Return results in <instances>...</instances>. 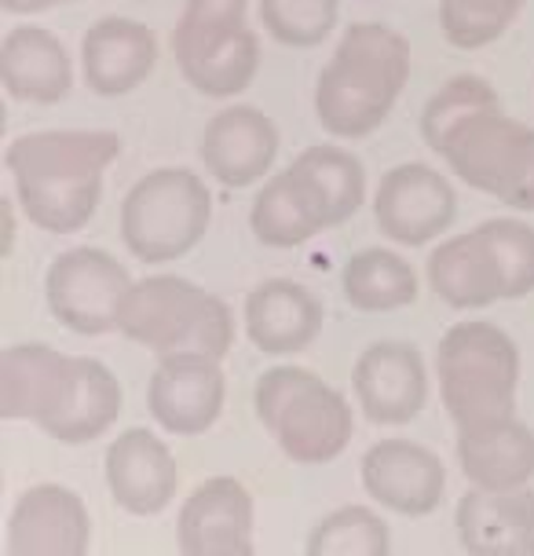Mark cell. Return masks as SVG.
<instances>
[{
  "mask_svg": "<svg viewBox=\"0 0 534 556\" xmlns=\"http://www.w3.org/2000/svg\"><path fill=\"white\" fill-rule=\"evenodd\" d=\"M117 333L162 355L224 359L234 344V315L224 296L202 290L183 275L136 278L122 304Z\"/></svg>",
  "mask_w": 534,
  "mask_h": 556,
  "instance_id": "cell-3",
  "label": "cell"
},
{
  "mask_svg": "<svg viewBox=\"0 0 534 556\" xmlns=\"http://www.w3.org/2000/svg\"><path fill=\"white\" fill-rule=\"evenodd\" d=\"M157 66V37L147 23L125 15L96 18L85 29L81 41V70L85 85L96 96L117 99L136 92Z\"/></svg>",
  "mask_w": 534,
  "mask_h": 556,
  "instance_id": "cell-18",
  "label": "cell"
},
{
  "mask_svg": "<svg viewBox=\"0 0 534 556\" xmlns=\"http://www.w3.org/2000/svg\"><path fill=\"white\" fill-rule=\"evenodd\" d=\"M66 366H71V355L55 352L52 344H8L0 352V417L29 421L41 429L63 392Z\"/></svg>",
  "mask_w": 534,
  "mask_h": 556,
  "instance_id": "cell-24",
  "label": "cell"
},
{
  "mask_svg": "<svg viewBox=\"0 0 534 556\" xmlns=\"http://www.w3.org/2000/svg\"><path fill=\"white\" fill-rule=\"evenodd\" d=\"M279 128L260 106H224L202 132V165L227 191H245L271 176L279 157Z\"/></svg>",
  "mask_w": 534,
  "mask_h": 556,
  "instance_id": "cell-16",
  "label": "cell"
},
{
  "mask_svg": "<svg viewBox=\"0 0 534 556\" xmlns=\"http://www.w3.org/2000/svg\"><path fill=\"white\" fill-rule=\"evenodd\" d=\"M476 231L498 264L501 296L523 301L534 293V227L527 220H512V216H494V220H483Z\"/></svg>",
  "mask_w": 534,
  "mask_h": 556,
  "instance_id": "cell-31",
  "label": "cell"
},
{
  "mask_svg": "<svg viewBox=\"0 0 534 556\" xmlns=\"http://www.w3.org/2000/svg\"><path fill=\"white\" fill-rule=\"evenodd\" d=\"M253 531V494L234 476L202 480L176 516V545L187 556H250L256 545Z\"/></svg>",
  "mask_w": 534,
  "mask_h": 556,
  "instance_id": "cell-14",
  "label": "cell"
},
{
  "mask_svg": "<svg viewBox=\"0 0 534 556\" xmlns=\"http://www.w3.org/2000/svg\"><path fill=\"white\" fill-rule=\"evenodd\" d=\"M106 486L128 516H157L180 491V465L169 443L151 429H125L106 446Z\"/></svg>",
  "mask_w": 534,
  "mask_h": 556,
  "instance_id": "cell-17",
  "label": "cell"
},
{
  "mask_svg": "<svg viewBox=\"0 0 534 556\" xmlns=\"http://www.w3.org/2000/svg\"><path fill=\"white\" fill-rule=\"evenodd\" d=\"M132 282L136 278L114 253L99 245H74L48 264L44 301L55 323H63L71 333L99 337L117 330Z\"/></svg>",
  "mask_w": 534,
  "mask_h": 556,
  "instance_id": "cell-9",
  "label": "cell"
},
{
  "mask_svg": "<svg viewBox=\"0 0 534 556\" xmlns=\"http://www.w3.org/2000/svg\"><path fill=\"white\" fill-rule=\"evenodd\" d=\"M436 384L454 429L517 414L520 348L498 323H454L436 344Z\"/></svg>",
  "mask_w": 534,
  "mask_h": 556,
  "instance_id": "cell-5",
  "label": "cell"
},
{
  "mask_svg": "<svg viewBox=\"0 0 534 556\" xmlns=\"http://www.w3.org/2000/svg\"><path fill=\"white\" fill-rule=\"evenodd\" d=\"M373 220L384 238L407 250L436 242L458 220V194L440 168L407 162L381 176L373 194Z\"/></svg>",
  "mask_w": 534,
  "mask_h": 556,
  "instance_id": "cell-10",
  "label": "cell"
},
{
  "mask_svg": "<svg viewBox=\"0 0 534 556\" xmlns=\"http://www.w3.org/2000/svg\"><path fill=\"white\" fill-rule=\"evenodd\" d=\"M454 528L472 556H534V491L469 486L454 509Z\"/></svg>",
  "mask_w": 534,
  "mask_h": 556,
  "instance_id": "cell-21",
  "label": "cell"
},
{
  "mask_svg": "<svg viewBox=\"0 0 534 556\" xmlns=\"http://www.w3.org/2000/svg\"><path fill=\"white\" fill-rule=\"evenodd\" d=\"M304 549L308 556H389L392 531L370 505H341L315 523Z\"/></svg>",
  "mask_w": 534,
  "mask_h": 556,
  "instance_id": "cell-29",
  "label": "cell"
},
{
  "mask_svg": "<svg viewBox=\"0 0 534 556\" xmlns=\"http://www.w3.org/2000/svg\"><path fill=\"white\" fill-rule=\"evenodd\" d=\"M250 231L267 250H296V245L312 242L315 235L330 231V224H326L312 187L290 165L285 173L267 176L260 194L253 198Z\"/></svg>",
  "mask_w": 534,
  "mask_h": 556,
  "instance_id": "cell-26",
  "label": "cell"
},
{
  "mask_svg": "<svg viewBox=\"0 0 534 556\" xmlns=\"http://www.w3.org/2000/svg\"><path fill=\"white\" fill-rule=\"evenodd\" d=\"M117 154L122 139L106 128H44L12 139L4 165L26 220L48 235H74L96 216Z\"/></svg>",
  "mask_w": 534,
  "mask_h": 556,
  "instance_id": "cell-1",
  "label": "cell"
},
{
  "mask_svg": "<svg viewBox=\"0 0 534 556\" xmlns=\"http://www.w3.org/2000/svg\"><path fill=\"white\" fill-rule=\"evenodd\" d=\"M424 278H429L432 293L447 307H458V312H480V307H491L494 301H506L498 264H494L476 227L465 235L443 238L432 250L429 264H424Z\"/></svg>",
  "mask_w": 534,
  "mask_h": 556,
  "instance_id": "cell-25",
  "label": "cell"
},
{
  "mask_svg": "<svg viewBox=\"0 0 534 556\" xmlns=\"http://www.w3.org/2000/svg\"><path fill=\"white\" fill-rule=\"evenodd\" d=\"M293 168L312 187L315 202L322 205V216L330 227L348 224L366 202V168L352 151L333 143H315L304 154L293 157Z\"/></svg>",
  "mask_w": 534,
  "mask_h": 556,
  "instance_id": "cell-28",
  "label": "cell"
},
{
  "mask_svg": "<svg viewBox=\"0 0 534 556\" xmlns=\"http://www.w3.org/2000/svg\"><path fill=\"white\" fill-rule=\"evenodd\" d=\"M341 0H260V23L285 48H319L330 41Z\"/></svg>",
  "mask_w": 534,
  "mask_h": 556,
  "instance_id": "cell-32",
  "label": "cell"
},
{
  "mask_svg": "<svg viewBox=\"0 0 534 556\" xmlns=\"http://www.w3.org/2000/svg\"><path fill=\"white\" fill-rule=\"evenodd\" d=\"M213 224V191L191 168H154L128 187L117 227L125 250L143 264H173L194 250Z\"/></svg>",
  "mask_w": 534,
  "mask_h": 556,
  "instance_id": "cell-7",
  "label": "cell"
},
{
  "mask_svg": "<svg viewBox=\"0 0 534 556\" xmlns=\"http://www.w3.org/2000/svg\"><path fill=\"white\" fill-rule=\"evenodd\" d=\"M322 301L293 278H264L245 296V337L271 359L304 352L322 333Z\"/></svg>",
  "mask_w": 534,
  "mask_h": 556,
  "instance_id": "cell-19",
  "label": "cell"
},
{
  "mask_svg": "<svg viewBox=\"0 0 534 556\" xmlns=\"http://www.w3.org/2000/svg\"><path fill=\"white\" fill-rule=\"evenodd\" d=\"M4 545L12 556H85L92 545V516L71 486L34 483L8 513Z\"/></svg>",
  "mask_w": 534,
  "mask_h": 556,
  "instance_id": "cell-15",
  "label": "cell"
},
{
  "mask_svg": "<svg viewBox=\"0 0 534 556\" xmlns=\"http://www.w3.org/2000/svg\"><path fill=\"white\" fill-rule=\"evenodd\" d=\"M341 290L355 312L389 315L418 301L421 282L407 256L384 250V245H366V250L352 253L348 264H344Z\"/></svg>",
  "mask_w": 534,
  "mask_h": 556,
  "instance_id": "cell-27",
  "label": "cell"
},
{
  "mask_svg": "<svg viewBox=\"0 0 534 556\" xmlns=\"http://www.w3.org/2000/svg\"><path fill=\"white\" fill-rule=\"evenodd\" d=\"M458 465L469 486L517 491L534 480V429L517 414L458 425Z\"/></svg>",
  "mask_w": 534,
  "mask_h": 556,
  "instance_id": "cell-22",
  "label": "cell"
},
{
  "mask_svg": "<svg viewBox=\"0 0 534 556\" xmlns=\"http://www.w3.org/2000/svg\"><path fill=\"white\" fill-rule=\"evenodd\" d=\"M253 406L279 451L304 469L341 458L355 435V410L344 392L293 363L256 377Z\"/></svg>",
  "mask_w": 534,
  "mask_h": 556,
  "instance_id": "cell-4",
  "label": "cell"
},
{
  "mask_svg": "<svg viewBox=\"0 0 534 556\" xmlns=\"http://www.w3.org/2000/svg\"><path fill=\"white\" fill-rule=\"evenodd\" d=\"M250 0H187L173 29L176 70L198 96L231 99L253 85L260 41L250 29Z\"/></svg>",
  "mask_w": 534,
  "mask_h": 556,
  "instance_id": "cell-8",
  "label": "cell"
},
{
  "mask_svg": "<svg viewBox=\"0 0 534 556\" xmlns=\"http://www.w3.org/2000/svg\"><path fill=\"white\" fill-rule=\"evenodd\" d=\"M352 395L366 421L410 425L429 403V366L410 341H373L352 366Z\"/></svg>",
  "mask_w": 534,
  "mask_h": 556,
  "instance_id": "cell-13",
  "label": "cell"
},
{
  "mask_svg": "<svg viewBox=\"0 0 534 556\" xmlns=\"http://www.w3.org/2000/svg\"><path fill=\"white\" fill-rule=\"evenodd\" d=\"M122 403L125 392L111 366L92 355H71L63 392L41 429L66 446H85L114 429V421L122 417Z\"/></svg>",
  "mask_w": 534,
  "mask_h": 556,
  "instance_id": "cell-20",
  "label": "cell"
},
{
  "mask_svg": "<svg viewBox=\"0 0 534 556\" xmlns=\"http://www.w3.org/2000/svg\"><path fill=\"white\" fill-rule=\"evenodd\" d=\"M527 0H440V34L458 52H480L506 37Z\"/></svg>",
  "mask_w": 534,
  "mask_h": 556,
  "instance_id": "cell-30",
  "label": "cell"
},
{
  "mask_svg": "<svg viewBox=\"0 0 534 556\" xmlns=\"http://www.w3.org/2000/svg\"><path fill=\"white\" fill-rule=\"evenodd\" d=\"M0 85L18 103L55 106L74 88V63L52 29L23 23L0 45Z\"/></svg>",
  "mask_w": 534,
  "mask_h": 556,
  "instance_id": "cell-23",
  "label": "cell"
},
{
  "mask_svg": "<svg viewBox=\"0 0 534 556\" xmlns=\"http://www.w3.org/2000/svg\"><path fill=\"white\" fill-rule=\"evenodd\" d=\"M59 4H74V0H0V8H4L8 15H37Z\"/></svg>",
  "mask_w": 534,
  "mask_h": 556,
  "instance_id": "cell-33",
  "label": "cell"
},
{
  "mask_svg": "<svg viewBox=\"0 0 534 556\" xmlns=\"http://www.w3.org/2000/svg\"><path fill=\"white\" fill-rule=\"evenodd\" d=\"M429 151L472 191L534 213V128L509 117L501 99L454 122Z\"/></svg>",
  "mask_w": 534,
  "mask_h": 556,
  "instance_id": "cell-6",
  "label": "cell"
},
{
  "mask_svg": "<svg viewBox=\"0 0 534 556\" xmlns=\"http://www.w3.org/2000/svg\"><path fill=\"white\" fill-rule=\"evenodd\" d=\"M224 359L209 355H162L147 384V410L157 429L169 435H202L209 432L224 414L227 377Z\"/></svg>",
  "mask_w": 534,
  "mask_h": 556,
  "instance_id": "cell-12",
  "label": "cell"
},
{
  "mask_svg": "<svg viewBox=\"0 0 534 556\" xmlns=\"http://www.w3.org/2000/svg\"><path fill=\"white\" fill-rule=\"evenodd\" d=\"M410 41L384 23H352L315 85V117L333 139H366L410 81Z\"/></svg>",
  "mask_w": 534,
  "mask_h": 556,
  "instance_id": "cell-2",
  "label": "cell"
},
{
  "mask_svg": "<svg viewBox=\"0 0 534 556\" xmlns=\"http://www.w3.org/2000/svg\"><path fill=\"white\" fill-rule=\"evenodd\" d=\"M359 480L366 498L395 516H429L443 505L447 494V465L432 446L407 435L378 440L359 462Z\"/></svg>",
  "mask_w": 534,
  "mask_h": 556,
  "instance_id": "cell-11",
  "label": "cell"
}]
</instances>
